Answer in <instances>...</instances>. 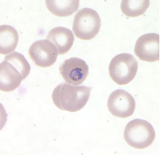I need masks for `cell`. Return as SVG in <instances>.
<instances>
[{
    "mask_svg": "<svg viewBox=\"0 0 160 155\" xmlns=\"http://www.w3.org/2000/svg\"><path fill=\"white\" fill-rule=\"evenodd\" d=\"M29 72V63L22 54L12 52L7 55L0 65V90L4 92L15 90Z\"/></svg>",
    "mask_w": 160,
    "mask_h": 155,
    "instance_id": "1",
    "label": "cell"
},
{
    "mask_svg": "<svg viewBox=\"0 0 160 155\" xmlns=\"http://www.w3.org/2000/svg\"><path fill=\"white\" fill-rule=\"evenodd\" d=\"M91 90L92 88L90 87L74 86L64 82L54 89L51 99L55 106L60 109L76 112L85 107L90 99Z\"/></svg>",
    "mask_w": 160,
    "mask_h": 155,
    "instance_id": "2",
    "label": "cell"
},
{
    "mask_svg": "<svg viewBox=\"0 0 160 155\" xmlns=\"http://www.w3.org/2000/svg\"><path fill=\"white\" fill-rule=\"evenodd\" d=\"M123 137L129 146L136 149H146L154 143L156 132L148 121L136 119L128 122Z\"/></svg>",
    "mask_w": 160,
    "mask_h": 155,
    "instance_id": "3",
    "label": "cell"
},
{
    "mask_svg": "<svg viewBox=\"0 0 160 155\" xmlns=\"http://www.w3.org/2000/svg\"><path fill=\"white\" fill-rule=\"evenodd\" d=\"M98 13L92 8H82L76 13L72 24V33L82 40H91L97 36L101 28Z\"/></svg>",
    "mask_w": 160,
    "mask_h": 155,
    "instance_id": "4",
    "label": "cell"
},
{
    "mask_svg": "<svg viewBox=\"0 0 160 155\" xmlns=\"http://www.w3.org/2000/svg\"><path fill=\"white\" fill-rule=\"evenodd\" d=\"M109 75L118 85L130 83L138 70V63L131 54L122 53L115 56L109 65Z\"/></svg>",
    "mask_w": 160,
    "mask_h": 155,
    "instance_id": "5",
    "label": "cell"
},
{
    "mask_svg": "<svg viewBox=\"0 0 160 155\" xmlns=\"http://www.w3.org/2000/svg\"><path fill=\"white\" fill-rule=\"evenodd\" d=\"M108 110L112 115L118 118H128L136 109V100L124 90H117L112 92L107 101Z\"/></svg>",
    "mask_w": 160,
    "mask_h": 155,
    "instance_id": "6",
    "label": "cell"
},
{
    "mask_svg": "<svg viewBox=\"0 0 160 155\" xmlns=\"http://www.w3.org/2000/svg\"><path fill=\"white\" fill-rule=\"evenodd\" d=\"M28 55L38 67L49 68L56 62L59 52L56 47L48 39H41L34 42L30 46Z\"/></svg>",
    "mask_w": 160,
    "mask_h": 155,
    "instance_id": "7",
    "label": "cell"
},
{
    "mask_svg": "<svg viewBox=\"0 0 160 155\" xmlns=\"http://www.w3.org/2000/svg\"><path fill=\"white\" fill-rule=\"evenodd\" d=\"M60 73L66 83L80 86L86 80L89 67L84 60L71 58L63 61L60 67Z\"/></svg>",
    "mask_w": 160,
    "mask_h": 155,
    "instance_id": "8",
    "label": "cell"
},
{
    "mask_svg": "<svg viewBox=\"0 0 160 155\" xmlns=\"http://www.w3.org/2000/svg\"><path fill=\"white\" fill-rule=\"evenodd\" d=\"M135 54L139 60L146 62L159 60V35L149 33L141 36L136 40Z\"/></svg>",
    "mask_w": 160,
    "mask_h": 155,
    "instance_id": "9",
    "label": "cell"
},
{
    "mask_svg": "<svg viewBox=\"0 0 160 155\" xmlns=\"http://www.w3.org/2000/svg\"><path fill=\"white\" fill-rule=\"evenodd\" d=\"M47 39L56 47L59 55H64L69 52L72 47L74 35L70 29L63 27H58L49 31Z\"/></svg>",
    "mask_w": 160,
    "mask_h": 155,
    "instance_id": "10",
    "label": "cell"
},
{
    "mask_svg": "<svg viewBox=\"0 0 160 155\" xmlns=\"http://www.w3.org/2000/svg\"><path fill=\"white\" fill-rule=\"evenodd\" d=\"M18 43V31L8 25L0 27V53L8 55L16 49Z\"/></svg>",
    "mask_w": 160,
    "mask_h": 155,
    "instance_id": "11",
    "label": "cell"
},
{
    "mask_svg": "<svg viewBox=\"0 0 160 155\" xmlns=\"http://www.w3.org/2000/svg\"><path fill=\"white\" fill-rule=\"evenodd\" d=\"M79 0H47L46 6L51 14L57 17H69L79 8Z\"/></svg>",
    "mask_w": 160,
    "mask_h": 155,
    "instance_id": "12",
    "label": "cell"
},
{
    "mask_svg": "<svg viewBox=\"0 0 160 155\" xmlns=\"http://www.w3.org/2000/svg\"><path fill=\"white\" fill-rule=\"evenodd\" d=\"M149 6V0H123L121 2V10L127 17H136L147 12Z\"/></svg>",
    "mask_w": 160,
    "mask_h": 155,
    "instance_id": "13",
    "label": "cell"
}]
</instances>
